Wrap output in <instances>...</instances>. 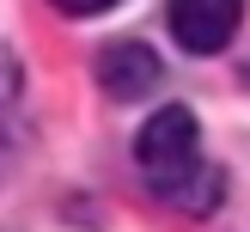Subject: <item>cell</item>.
Returning a JSON list of instances; mask_svg holds the SVG:
<instances>
[{
    "mask_svg": "<svg viewBox=\"0 0 250 232\" xmlns=\"http://www.w3.org/2000/svg\"><path fill=\"white\" fill-rule=\"evenodd\" d=\"M134 165H141L146 190L159 202L183 208V214H214L220 195H226V177H220V165L202 159V128H195V116L183 104H165L141 122Z\"/></svg>",
    "mask_w": 250,
    "mask_h": 232,
    "instance_id": "6da1fadb",
    "label": "cell"
},
{
    "mask_svg": "<svg viewBox=\"0 0 250 232\" xmlns=\"http://www.w3.org/2000/svg\"><path fill=\"white\" fill-rule=\"evenodd\" d=\"M165 19L189 55H220L244 24V0H171Z\"/></svg>",
    "mask_w": 250,
    "mask_h": 232,
    "instance_id": "7a4b0ae2",
    "label": "cell"
},
{
    "mask_svg": "<svg viewBox=\"0 0 250 232\" xmlns=\"http://www.w3.org/2000/svg\"><path fill=\"white\" fill-rule=\"evenodd\" d=\"M159 55L146 43H134V37H122V43L98 49V85H104L110 98H122V104H134V98H146L159 85Z\"/></svg>",
    "mask_w": 250,
    "mask_h": 232,
    "instance_id": "3957f363",
    "label": "cell"
},
{
    "mask_svg": "<svg viewBox=\"0 0 250 232\" xmlns=\"http://www.w3.org/2000/svg\"><path fill=\"white\" fill-rule=\"evenodd\" d=\"M19 85H24V73H19V55H12L6 43H0V122H6V110L19 104Z\"/></svg>",
    "mask_w": 250,
    "mask_h": 232,
    "instance_id": "277c9868",
    "label": "cell"
},
{
    "mask_svg": "<svg viewBox=\"0 0 250 232\" xmlns=\"http://www.w3.org/2000/svg\"><path fill=\"white\" fill-rule=\"evenodd\" d=\"M55 12H67V19H92V12H110L116 0H49Z\"/></svg>",
    "mask_w": 250,
    "mask_h": 232,
    "instance_id": "5b68a950",
    "label": "cell"
}]
</instances>
